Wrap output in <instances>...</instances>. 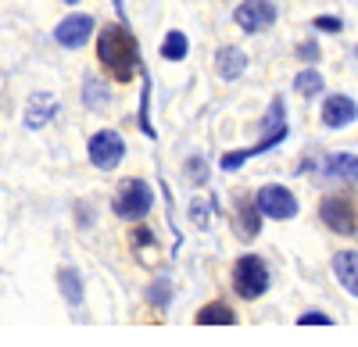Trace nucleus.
I'll return each mask as SVG.
<instances>
[{"instance_id": "obj_1", "label": "nucleus", "mask_w": 358, "mask_h": 347, "mask_svg": "<svg viewBox=\"0 0 358 347\" xmlns=\"http://www.w3.org/2000/svg\"><path fill=\"white\" fill-rule=\"evenodd\" d=\"M97 57H101V65L108 68V75L118 79V82H129L133 72H136V65H140L136 40L129 36L126 25L101 29V36H97Z\"/></svg>"}, {"instance_id": "obj_2", "label": "nucleus", "mask_w": 358, "mask_h": 347, "mask_svg": "<svg viewBox=\"0 0 358 347\" xmlns=\"http://www.w3.org/2000/svg\"><path fill=\"white\" fill-rule=\"evenodd\" d=\"M151 205H155V193H151V186H147L143 179H122V186L115 190L111 212L118 219L136 222V219H143L147 212H151Z\"/></svg>"}, {"instance_id": "obj_3", "label": "nucleus", "mask_w": 358, "mask_h": 347, "mask_svg": "<svg viewBox=\"0 0 358 347\" xmlns=\"http://www.w3.org/2000/svg\"><path fill=\"white\" fill-rule=\"evenodd\" d=\"M233 286H236V294H241L244 301H258L265 290H268V269L258 254H244V258H236V265H233Z\"/></svg>"}, {"instance_id": "obj_4", "label": "nucleus", "mask_w": 358, "mask_h": 347, "mask_svg": "<svg viewBox=\"0 0 358 347\" xmlns=\"http://www.w3.org/2000/svg\"><path fill=\"white\" fill-rule=\"evenodd\" d=\"M283 136H287L283 101H273V119H268V133H265V140H262V143H255V147H248V151H233V154H226V158H222V168H226V172L241 168L248 158H255V154H262V151H268V147H276V143H283Z\"/></svg>"}, {"instance_id": "obj_5", "label": "nucleus", "mask_w": 358, "mask_h": 347, "mask_svg": "<svg viewBox=\"0 0 358 347\" xmlns=\"http://www.w3.org/2000/svg\"><path fill=\"white\" fill-rule=\"evenodd\" d=\"M255 205H258V212H262L265 219H276V222L297 215V197H294L287 186H280V183H265V186L255 193Z\"/></svg>"}, {"instance_id": "obj_6", "label": "nucleus", "mask_w": 358, "mask_h": 347, "mask_svg": "<svg viewBox=\"0 0 358 347\" xmlns=\"http://www.w3.org/2000/svg\"><path fill=\"white\" fill-rule=\"evenodd\" d=\"M86 151H90V161L108 172V168H115L118 161L126 158V140L118 136L115 129H101V133L90 136V147Z\"/></svg>"}, {"instance_id": "obj_7", "label": "nucleus", "mask_w": 358, "mask_h": 347, "mask_svg": "<svg viewBox=\"0 0 358 347\" xmlns=\"http://www.w3.org/2000/svg\"><path fill=\"white\" fill-rule=\"evenodd\" d=\"M233 18H236V25H241L244 33H265V29L276 22V8L268 4V0H244Z\"/></svg>"}, {"instance_id": "obj_8", "label": "nucleus", "mask_w": 358, "mask_h": 347, "mask_svg": "<svg viewBox=\"0 0 358 347\" xmlns=\"http://www.w3.org/2000/svg\"><path fill=\"white\" fill-rule=\"evenodd\" d=\"M319 215L322 222L334 229V233H355V208H351V200L334 193V197H326L322 205H319Z\"/></svg>"}, {"instance_id": "obj_9", "label": "nucleus", "mask_w": 358, "mask_h": 347, "mask_svg": "<svg viewBox=\"0 0 358 347\" xmlns=\"http://www.w3.org/2000/svg\"><path fill=\"white\" fill-rule=\"evenodd\" d=\"M90 36H94V18H90V15H69L65 22H57V29H54V40L62 47H69V50H79Z\"/></svg>"}, {"instance_id": "obj_10", "label": "nucleus", "mask_w": 358, "mask_h": 347, "mask_svg": "<svg viewBox=\"0 0 358 347\" xmlns=\"http://www.w3.org/2000/svg\"><path fill=\"white\" fill-rule=\"evenodd\" d=\"M358 119V104L344 94H330L322 101V126L326 129H344Z\"/></svg>"}, {"instance_id": "obj_11", "label": "nucleus", "mask_w": 358, "mask_h": 347, "mask_svg": "<svg viewBox=\"0 0 358 347\" xmlns=\"http://www.w3.org/2000/svg\"><path fill=\"white\" fill-rule=\"evenodd\" d=\"M334 276L351 297H358V251H337L334 254Z\"/></svg>"}, {"instance_id": "obj_12", "label": "nucleus", "mask_w": 358, "mask_h": 347, "mask_svg": "<svg viewBox=\"0 0 358 347\" xmlns=\"http://www.w3.org/2000/svg\"><path fill=\"white\" fill-rule=\"evenodd\" d=\"M322 176L355 183V179H358V158H355V154H330V158L322 161Z\"/></svg>"}, {"instance_id": "obj_13", "label": "nucleus", "mask_w": 358, "mask_h": 347, "mask_svg": "<svg viewBox=\"0 0 358 347\" xmlns=\"http://www.w3.org/2000/svg\"><path fill=\"white\" fill-rule=\"evenodd\" d=\"M215 68H219L222 79H241L244 68H248V54L241 47H222L219 57H215Z\"/></svg>"}, {"instance_id": "obj_14", "label": "nucleus", "mask_w": 358, "mask_h": 347, "mask_svg": "<svg viewBox=\"0 0 358 347\" xmlns=\"http://www.w3.org/2000/svg\"><path fill=\"white\" fill-rule=\"evenodd\" d=\"M57 111V101L50 97V94H36L33 101H29V108H25V126L29 129H40V126H47V119Z\"/></svg>"}, {"instance_id": "obj_15", "label": "nucleus", "mask_w": 358, "mask_h": 347, "mask_svg": "<svg viewBox=\"0 0 358 347\" xmlns=\"http://www.w3.org/2000/svg\"><path fill=\"white\" fill-rule=\"evenodd\" d=\"M233 323H236V315L222 301H212V304H204L197 311V326H233Z\"/></svg>"}, {"instance_id": "obj_16", "label": "nucleus", "mask_w": 358, "mask_h": 347, "mask_svg": "<svg viewBox=\"0 0 358 347\" xmlns=\"http://www.w3.org/2000/svg\"><path fill=\"white\" fill-rule=\"evenodd\" d=\"M83 104H86V108H97V111L108 104V86H104L97 75H86V79H83Z\"/></svg>"}, {"instance_id": "obj_17", "label": "nucleus", "mask_w": 358, "mask_h": 347, "mask_svg": "<svg viewBox=\"0 0 358 347\" xmlns=\"http://www.w3.org/2000/svg\"><path fill=\"white\" fill-rule=\"evenodd\" d=\"M187 50H190V40L179 33V29H172V33L162 40V57H165V61H183Z\"/></svg>"}, {"instance_id": "obj_18", "label": "nucleus", "mask_w": 358, "mask_h": 347, "mask_svg": "<svg viewBox=\"0 0 358 347\" xmlns=\"http://www.w3.org/2000/svg\"><path fill=\"white\" fill-rule=\"evenodd\" d=\"M57 286H62V294L69 297V304H83V279L76 269H62L57 272Z\"/></svg>"}, {"instance_id": "obj_19", "label": "nucleus", "mask_w": 358, "mask_h": 347, "mask_svg": "<svg viewBox=\"0 0 358 347\" xmlns=\"http://www.w3.org/2000/svg\"><path fill=\"white\" fill-rule=\"evenodd\" d=\"M294 90L301 94V97H319L322 94V72H315V68L297 72L294 75Z\"/></svg>"}, {"instance_id": "obj_20", "label": "nucleus", "mask_w": 358, "mask_h": 347, "mask_svg": "<svg viewBox=\"0 0 358 347\" xmlns=\"http://www.w3.org/2000/svg\"><path fill=\"white\" fill-rule=\"evenodd\" d=\"M258 219H262V212H258V205H248V200H241V237H255L258 233Z\"/></svg>"}, {"instance_id": "obj_21", "label": "nucleus", "mask_w": 358, "mask_h": 347, "mask_svg": "<svg viewBox=\"0 0 358 347\" xmlns=\"http://www.w3.org/2000/svg\"><path fill=\"white\" fill-rule=\"evenodd\" d=\"M312 25H315V29H322V33H341V29H344V22H341L337 15H319Z\"/></svg>"}, {"instance_id": "obj_22", "label": "nucleus", "mask_w": 358, "mask_h": 347, "mask_svg": "<svg viewBox=\"0 0 358 347\" xmlns=\"http://www.w3.org/2000/svg\"><path fill=\"white\" fill-rule=\"evenodd\" d=\"M297 326H330V315H322V311H305L301 319H297Z\"/></svg>"}, {"instance_id": "obj_23", "label": "nucleus", "mask_w": 358, "mask_h": 347, "mask_svg": "<svg viewBox=\"0 0 358 347\" xmlns=\"http://www.w3.org/2000/svg\"><path fill=\"white\" fill-rule=\"evenodd\" d=\"M190 219H194V226H208V205H204V200H194V205H190Z\"/></svg>"}, {"instance_id": "obj_24", "label": "nucleus", "mask_w": 358, "mask_h": 347, "mask_svg": "<svg viewBox=\"0 0 358 347\" xmlns=\"http://www.w3.org/2000/svg\"><path fill=\"white\" fill-rule=\"evenodd\" d=\"M187 172H190V179H194V183H204V179H208V176H204V161H201V158H190V168H187Z\"/></svg>"}, {"instance_id": "obj_25", "label": "nucleus", "mask_w": 358, "mask_h": 347, "mask_svg": "<svg viewBox=\"0 0 358 347\" xmlns=\"http://www.w3.org/2000/svg\"><path fill=\"white\" fill-rule=\"evenodd\" d=\"M297 57H301V61H315L319 47H315V43H301V47H297Z\"/></svg>"}, {"instance_id": "obj_26", "label": "nucleus", "mask_w": 358, "mask_h": 347, "mask_svg": "<svg viewBox=\"0 0 358 347\" xmlns=\"http://www.w3.org/2000/svg\"><path fill=\"white\" fill-rule=\"evenodd\" d=\"M147 97H151V86H143V108H147ZM140 129H143L147 136H155V129H151V122H147V111L140 115Z\"/></svg>"}, {"instance_id": "obj_27", "label": "nucleus", "mask_w": 358, "mask_h": 347, "mask_svg": "<svg viewBox=\"0 0 358 347\" xmlns=\"http://www.w3.org/2000/svg\"><path fill=\"white\" fill-rule=\"evenodd\" d=\"M151 301H155V304H165V301H169V283H158V286H155Z\"/></svg>"}, {"instance_id": "obj_28", "label": "nucleus", "mask_w": 358, "mask_h": 347, "mask_svg": "<svg viewBox=\"0 0 358 347\" xmlns=\"http://www.w3.org/2000/svg\"><path fill=\"white\" fill-rule=\"evenodd\" d=\"M65 4H79V0H65Z\"/></svg>"}, {"instance_id": "obj_29", "label": "nucleus", "mask_w": 358, "mask_h": 347, "mask_svg": "<svg viewBox=\"0 0 358 347\" xmlns=\"http://www.w3.org/2000/svg\"><path fill=\"white\" fill-rule=\"evenodd\" d=\"M355 54H358V47H355Z\"/></svg>"}]
</instances>
